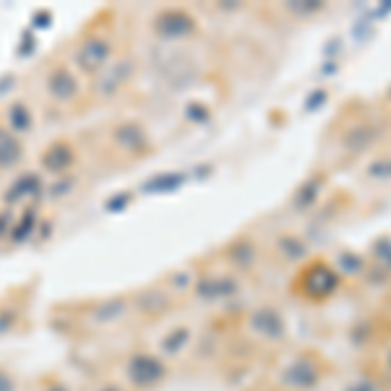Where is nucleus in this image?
I'll use <instances>...</instances> for the list:
<instances>
[{"label":"nucleus","mask_w":391,"mask_h":391,"mask_svg":"<svg viewBox=\"0 0 391 391\" xmlns=\"http://www.w3.org/2000/svg\"><path fill=\"white\" fill-rule=\"evenodd\" d=\"M300 290L311 300H326L339 290V272L326 261H313L300 276Z\"/></svg>","instance_id":"obj_1"},{"label":"nucleus","mask_w":391,"mask_h":391,"mask_svg":"<svg viewBox=\"0 0 391 391\" xmlns=\"http://www.w3.org/2000/svg\"><path fill=\"white\" fill-rule=\"evenodd\" d=\"M350 391H376V389H373V383H368V381H360V383H357V386H352Z\"/></svg>","instance_id":"obj_2"}]
</instances>
